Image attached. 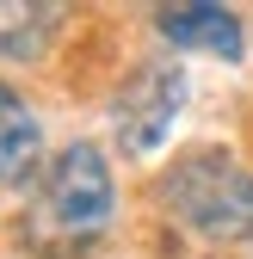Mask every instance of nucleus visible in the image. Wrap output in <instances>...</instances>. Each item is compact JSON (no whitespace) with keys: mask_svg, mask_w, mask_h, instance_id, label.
Returning a JSON list of instances; mask_svg holds the SVG:
<instances>
[{"mask_svg":"<svg viewBox=\"0 0 253 259\" xmlns=\"http://www.w3.org/2000/svg\"><path fill=\"white\" fill-rule=\"evenodd\" d=\"M56 25H62L56 7H13V0H0V56L7 62L44 56V44L56 37Z\"/></svg>","mask_w":253,"mask_h":259,"instance_id":"423d86ee","label":"nucleus"},{"mask_svg":"<svg viewBox=\"0 0 253 259\" xmlns=\"http://www.w3.org/2000/svg\"><path fill=\"white\" fill-rule=\"evenodd\" d=\"M44 167V123L0 80V185H31Z\"/></svg>","mask_w":253,"mask_h":259,"instance_id":"39448f33","label":"nucleus"},{"mask_svg":"<svg viewBox=\"0 0 253 259\" xmlns=\"http://www.w3.org/2000/svg\"><path fill=\"white\" fill-rule=\"evenodd\" d=\"M154 25H161V37L173 50H198V56H223V62H241V44H247V31L229 7H167V13H154Z\"/></svg>","mask_w":253,"mask_h":259,"instance_id":"20e7f679","label":"nucleus"},{"mask_svg":"<svg viewBox=\"0 0 253 259\" xmlns=\"http://www.w3.org/2000/svg\"><path fill=\"white\" fill-rule=\"evenodd\" d=\"M154 204L216 247L253 235V173L229 148H185L154 179Z\"/></svg>","mask_w":253,"mask_h":259,"instance_id":"f257e3e1","label":"nucleus"},{"mask_svg":"<svg viewBox=\"0 0 253 259\" xmlns=\"http://www.w3.org/2000/svg\"><path fill=\"white\" fill-rule=\"evenodd\" d=\"M111 222V173L105 154L93 142H74L50 154L44 185H37V210H31V241L50 259H68L74 247H87Z\"/></svg>","mask_w":253,"mask_h":259,"instance_id":"f03ea898","label":"nucleus"},{"mask_svg":"<svg viewBox=\"0 0 253 259\" xmlns=\"http://www.w3.org/2000/svg\"><path fill=\"white\" fill-rule=\"evenodd\" d=\"M179 99H185L179 62L173 56L148 62V68L123 87V99H117V142H123V154H154L161 148L173 117H179Z\"/></svg>","mask_w":253,"mask_h":259,"instance_id":"7ed1b4c3","label":"nucleus"}]
</instances>
